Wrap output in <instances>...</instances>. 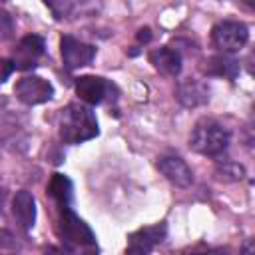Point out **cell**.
Here are the masks:
<instances>
[{"label": "cell", "instance_id": "obj_16", "mask_svg": "<svg viewBox=\"0 0 255 255\" xmlns=\"http://www.w3.org/2000/svg\"><path fill=\"white\" fill-rule=\"evenodd\" d=\"M0 139H2L4 147L12 149V151H24L28 147L26 131L18 124H14L12 120L2 124V128H0Z\"/></svg>", "mask_w": 255, "mask_h": 255}, {"label": "cell", "instance_id": "obj_5", "mask_svg": "<svg viewBox=\"0 0 255 255\" xmlns=\"http://www.w3.org/2000/svg\"><path fill=\"white\" fill-rule=\"evenodd\" d=\"M16 98L26 106H38L54 96V86L40 76H24L14 86Z\"/></svg>", "mask_w": 255, "mask_h": 255}, {"label": "cell", "instance_id": "obj_2", "mask_svg": "<svg viewBox=\"0 0 255 255\" xmlns=\"http://www.w3.org/2000/svg\"><path fill=\"white\" fill-rule=\"evenodd\" d=\"M229 139H231L229 129L223 124L211 118H203L193 126L189 135V145L193 151L201 155H219L227 149Z\"/></svg>", "mask_w": 255, "mask_h": 255}, {"label": "cell", "instance_id": "obj_19", "mask_svg": "<svg viewBox=\"0 0 255 255\" xmlns=\"http://www.w3.org/2000/svg\"><path fill=\"white\" fill-rule=\"evenodd\" d=\"M12 34H14V20L4 8H0V40H8L12 38Z\"/></svg>", "mask_w": 255, "mask_h": 255}, {"label": "cell", "instance_id": "obj_13", "mask_svg": "<svg viewBox=\"0 0 255 255\" xmlns=\"http://www.w3.org/2000/svg\"><path fill=\"white\" fill-rule=\"evenodd\" d=\"M149 64L163 76H177L181 70V56L175 50L163 46L149 52Z\"/></svg>", "mask_w": 255, "mask_h": 255}, {"label": "cell", "instance_id": "obj_23", "mask_svg": "<svg viewBox=\"0 0 255 255\" xmlns=\"http://www.w3.org/2000/svg\"><path fill=\"white\" fill-rule=\"evenodd\" d=\"M241 255H255V241H253L251 237L243 243V247H241Z\"/></svg>", "mask_w": 255, "mask_h": 255}, {"label": "cell", "instance_id": "obj_24", "mask_svg": "<svg viewBox=\"0 0 255 255\" xmlns=\"http://www.w3.org/2000/svg\"><path fill=\"white\" fill-rule=\"evenodd\" d=\"M137 40H139V42H149V40H151L149 28H139V30H137Z\"/></svg>", "mask_w": 255, "mask_h": 255}, {"label": "cell", "instance_id": "obj_14", "mask_svg": "<svg viewBox=\"0 0 255 255\" xmlns=\"http://www.w3.org/2000/svg\"><path fill=\"white\" fill-rule=\"evenodd\" d=\"M203 72L207 76H221V78L233 80L239 72V62L235 58H231L229 54H217V56H211L205 62Z\"/></svg>", "mask_w": 255, "mask_h": 255}, {"label": "cell", "instance_id": "obj_17", "mask_svg": "<svg viewBox=\"0 0 255 255\" xmlns=\"http://www.w3.org/2000/svg\"><path fill=\"white\" fill-rule=\"evenodd\" d=\"M215 173H217V177L219 179H225V181H237V179H241L243 177V167L239 165V163H235V161H221V163H217V169H215Z\"/></svg>", "mask_w": 255, "mask_h": 255}, {"label": "cell", "instance_id": "obj_9", "mask_svg": "<svg viewBox=\"0 0 255 255\" xmlns=\"http://www.w3.org/2000/svg\"><path fill=\"white\" fill-rule=\"evenodd\" d=\"M175 98L183 108H199L209 102V88L201 80L185 78L177 84Z\"/></svg>", "mask_w": 255, "mask_h": 255}, {"label": "cell", "instance_id": "obj_21", "mask_svg": "<svg viewBox=\"0 0 255 255\" xmlns=\"http://www.w3.org/2000/svg\"><path fill=\"white\" fill-rule=\"evenodd\" d=\"M12 72H14V64H12V60L0 58V86L10 78Z\"/></svg>", "mask_w": 255, "mask_h": 255}, {"label": "cell", "instance_id": "obj_26", "mask_svg": "<svg viewBox=\"0 0 255 255\" xmlns=\"http://www.w3.org/2000/svg\"><path fill=\"white\" fill-rule=\"evenodd\" d=\"M4 199H6V189L0 185V211H2V205H4Z\"/></svg>", "mask_w": 255, "mask_h": 255}, {"label": "cell", "instance_id": "obj_11", "mask_svg": "<svg viewBox=\"0 0 255 255\" xmlns=\"http://www.w3.org/2000/svg\"><path fill=\"white\" fill-rule=\"evenodd\" d=\"M12 213L16 217V221L20 223L22 229H32L34 221H36V199L30 191L20 189L16 191L14 199H12Z\"/></svg>", "mask_w": 255, "mask_h": 255}, {"label": "cell", "instance_id": "obj_15", "mask_svg": "<svg viewBox=\"0 0 255 255\" xmlns=\"http://www.w3.org/2000/svg\"><path fill=\"white\" fill-rule=\"evenodd\" d=\"M72 191H74L72 181H70L64 173H54V175H52V179H50V183H48V193H50V197L58 203L60 209H62V207H70L72 195H74Z\"/></svg>", "mask_w": 255, "mask_h": 255}, {"label": "cell", "instance_id": "obj_25", "mask_svg": "<svg viewBox=\"0 0 255 255\" xmlns=\"http://www.w3.org/2000/svg\"><path fill=\"white\" fill-rule=\"evenodd\" d=\"M189 255H229V251L227 249H209L203 253H189Z\"/></svg>", "mask_w": 255, "mask_h": 255}, {"label": "cell", "instance_id": "obj_12", "mask_svg": "<svg viewBox=\"0 0 255 255\" xmlns=\"http://www.w3.org/2000/svg\"><path fill=\"white\" fill-rule=\"evenodd\" d=\"M106 92H108V82L104 78H98V76H82L76 82V94L88 106L100 104L104 100Z\"/></svg>", "mask_w": 255, "mask_h": 255}, {"label": "cell", "instance_id": "obj_3", "mask_svg": "<svg viewBox=\"0 0 255 255\" xmlns=\"http://www.w3.org/2000/svg\"><path fill=\"white\" fill-rule=\"evenodd\" d=\"M247 40H249V30L243 22H237V20L217 22L211 30V42L223 54L239 52L247 44Z\"/></svg>", "mask_w": 255, "mask_h": 255}, {"label": "cell", "instance_id": "obj_1", "mask_svg": "<svg viewBox=\"0 0 255 255\" xmlns=\"http://www.w3.org/2000/svg\"><path fill=\"white\" fill-rule=\"evenodd\" d=\"M98 120L88 106L68 104L60 112V137L66 143H82L98 135Z\"/></svg>", "mask_w": 255, "mask_h": 255}, {"label": "cell", "instance_id": "obj_22", "mask_svg": "<svg viewBox=\"0 0 255 255\" xmlns=\"http://www.w3.org/2000/svg\"><path fill=\"white\" fill-rule=\"evenodd\" d=\"M44 255H72V249L64 245H48L44 247Z\"/></svg>", "mask_w": 255, "mask_h": 255}, {"label": "cell", "instance_id": "obj_10", "mask_svg": "<svg viewBox=\"0 0 255 255\" xmlns=\"http://www.w3.org/2000/svg\"><path fill=\"white\" fill-rule=\"evenodd\" d=\"M44 54V40L36 34H30V36H24L16 50H14V68H20V70H28V68H34L36 66V60Z\"/></svg>", "mask_w": 255, "mask_h": 255}, {"label": "cell", "instance_id": "obj_6", "mask_svg": "<svg viewBox=\"0 0 255 255\" xmlns=\"http://www.w3.org/2000/svg\"><path fill=\"white\" fill-rule=\"evenodd\" d=\"M60 54H62V62L68 70H76L82 66H88L94 56H96V48L80 42L72 36H62L60 40Z\"/></svg>", "mask_w": 255, "mask_h": 255}, {"label": "cell", "instance_id": "obj_18", "mask_svg": "<svg viewBox=\"0 0 255 255\" xmlns=\"http://www.w3.org/2000/svg\"><path fill=\"white\" fill-rule=\"evenodd\" d=\"M20 241L10 229H0V255H20Z\"/></svg>", "mask_w": 255, "mask_h": 255}, {"label": "cell", "instance_id": "obj_7", "mask_svg": "<svg viewBox=\"0 0 255 255\" xmlns=\"http://www.w3.org/2000/svg\"><path fill=\"white\" fill-rule=\"evenodd\" d=\"M165 225L157 223V225H149V227H141L135 233L129 235L128 239V247H126V255H147L155 245H159L165 239Z\"/></svg>", "mask_w": 255, "mask_h": 255}, {"label": "cell", "instance_id": "obj_20", "mask_svg": "<svg viewBox=\"0 0 255 255\" xmlns=\"http://www.w3.org/2000/svg\"><path fill=\"white\" fill-rule=\"evenodd\" d=\"M46 6L54 12L56 18H64L74 8V4H70V2H46Z\"/></svg>", "mask_w": 255, "mask_h": 255}, {"label": "cell", "instance_id": "obj_4", "mask_svg": "<svg viewBox=\"0 0 255 255\" xmlns=\"http://www.w3.org/2000/svg\"><path fill=\"white\" fill-rule=\"evenodd\" d=\"M60 231L66 237V241L82 247H92L96 243V235L90 229V225L80 219L72 207H62L60 209Z\"/></svg>", "mask_w": 255, "mask_h": 255}, {"label": "cell", "instance_id": "obj_8", "mask_svg": "<svg viewBox=\"0 0 255 255\" xmlns=\"http://www.w3.org/2000/svg\"><path fill=\"white\" fill-rule=\"evenodd\" d=\"M157 169L163 173L167 181H171L177 187H189L193 183L191 167L177 155H161L157 159Z\"/></svg>", "mask_w": 255, "mask_h": 255}]
</instances>
